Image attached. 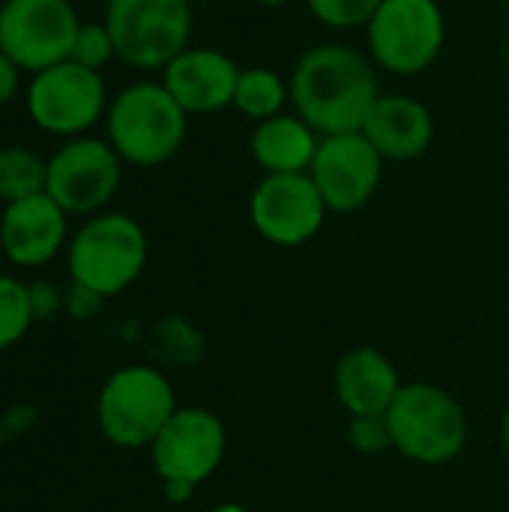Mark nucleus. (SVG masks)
Here are the masks:
<instances>
[{"label":"nucleus","mask_w":509,"mask_h":512,"mask_svg":"<svg viewBox=\"0 0 509 512\" xmlns=\"http://www.w3.org/2000/svg\"><path fill=\"white\" fill-rule=\"evenodd\" d=\"M291 105L321 138L363 132L381 96L372 57L342 42H321L300 54L291 69Z\"/></svg>","instance_id":"f257e3e1"},{"label":"nucleus","mask_w":509,"mask_h":512,"mask_svg":"<svg viewBox=\"0 0 509 512\" xmlns=\"http://www.w3.org/2000/svg\"><path fill=\"white\" fill-rule=\"evenodd\" d=\"M189 114L162 81H138L120 90L108 108V144L138 168H156L177 156Z\"/></svg>","instance_id":"f03ea898"},{"label":"nucleus","mask_w":509,"mask_h":512,"mask_svg":"<svg viewBox=\"0 0 509 512\" xmlns=\"http://www.w3.org/2000/svg\"><path fill=\"white\" fill-rule=\"evenodd\" d=\"M393 450L417 465H447L468 444V417L453 393L438 384H402L387 411Z\"/></svg>","instance_id":"7ed1b4c3"},{"label":"nucleus","mask_w":509,"mask_h":512,"mask_svg":"<svg viewBox=\"0 0 509 512\" xmlns=\"http://www.w3.org/2000/svg\"><path fill=\"white\" fill-rule=\"evenodd\" d=\"M147 264V234L126 213H99L69 243L75 288L93 297L123 294Z\"/></svg>","instance_id":"20e7f679"},{"label":"nucleus","mask_w":509,"mask_h":512,"mask_svg":"<svg viewBox=\"0 0 509 512\" xmlns=\"http://www.w3.org/2000/svg\"><path fill=\"white\" fill-rule=\"evenodd\" d=\"M177 399L171 381L150 366L117 369L96 402V420L102 435L123 450L150 447L165 423L174 417Z\"/></svg>","instance_id":"39448f33"},{"label":"nucleus","mask_w":509,"mask_h":512,"mask_svg":"<svg viewBox=\"0 0 509 512\" xmlns=\"http://www.w3.org/2000/svg\"><path fill=\"white\" fill-rule=\"evenodd\" d=\"M369 57L390 75H420L444 51L447 21L438 0H384L366 24Z\"/></svg>","instance_id":"423d86ee"},{"label":"nucleus","mask_w":509,"mask_h":512,"mask_svg":"<svg viewBox=\"0 0 509 512\" xmlns=\"http://www.w3.org/2000/svg\"><path fill=\"white\" fill-rule=\"evenodd\" d=\"M114 54L135 69H165L192 36V0H108Z\"/></svg>","instance_id":"0eeeda50"},{"label":"nucleus","mask_w":509,"mask_h":512,"mask_svg":"<svg viewBox=\"0 0 509 512\" xmlns=\"http://www.w3.org/2000/svg\"><path fill=\"white\" fill-rule=\"evenodd\" d=\"M81 21L69 0H3L0 51L30 72L69 60Z\"/></svg>","instance_id":"6e6552de"},{"label":"nucleus","mask_w":509,"mask_h":512,"mask_svg":"<svg viewBox=\"0 0 509 512\" xmlns=\"http://www.w3.org/2000/svg\"><path fill=\"white\" fill-rule=\"evenodd\" d=\"M225 450L228 432L207 408H177L150 444L153 468L162 483H186L195 489L219 471Z\"/></svg>","instance_id":"1a4fd4ad"},{"label":"nucleus","mask_w":509,"mask_h":512,"mask_svg":"<svg viewBox=\"0 0 509 512\" xmlns=\"http://www.w3.org/2000/svg\"><path fill=\"white\" fill-rule=\"evenodd\" d=\"M33 123L51 135H78L105 111V81L96 69L63 60L33 75L27 90Z\"/></svg>","instance_id":"9d476101"},{"label":"nucleus","mask_w":509,"mask_h":512,"mask_svg":"<svg viewBox=\"0 0 509 512\" xmlns=\"http://www.w3.org/2000/svg\"><path fill=\"white\" fill-rule=\"evenodd\" d=\"M327 204L309 174H264L249 198V219L255 231L282 249L309 243L324 219Z\"/></svg>","instance_id":"9b49d317"},{"label":"nucleus","mask_w":509,"mask_h":512,"mask_svg":"<svg viewBox=\"0 0 509 512\" xmlns=\"http://www.w3.org/2000/svg\"><path fill=\"white\" fill-rule=\"evenodd\" d=\"M309 177L315 180L330 213H357L381 186L384 156L363 132L327 135L318 144Z\"/></svg>","instance_id":"f8f14e48"},{"label":"nucleus","mask_w":509,"mask_h":512,"mask_svg":"<svg viewBox=\"0 0 509 512\" xmlns=\"http://www.w3.org/2000/svg\"><path fill=\"white\" fill-rule=\"evenodd\" d=\"M120 162L108 141L75 138L48 159L45 192L66 213H96L120 189Z\"/></svg>","instance_id":"ddd939ff"},{"label":"nucleus","mask_w":509,"mask_h":512,"mask_svg":"<svg viewBox=\"0 0 509 512\" xmlns=\"http://www.w3.org/2000/svg\"><path fill=\"white\" fill-rule=\"evenodd\" d=\"M237 78L240 66L207 45H189L162 69V84L186 114H216L234 105Z\"/></svg>","instance_id":"4468645a"},{"label":"nucleus","mask_w":509,"mask_h":512,"mask_svg":"<svg viewBox=\"0 0 509 512\" xmlns=\"http://www.w3.org/2000/svg\"><path fill=\"white\" fill-rule=\"evenodd\" d=\"M66 210L48 195L39 192L24 201H12L0 219V249L18 267L48 264L66 240Z\"/></svg>","instance_id":"2eb2a0df"},{"label":"nucleus","mask_w":509,"mask_h":512,"mask_svg":"<svg viewBox=\"0 0 509 512\" xmlns=\"http://www.w3.org/2000/svg\"><path fill=\"white\" fill-rule=\"evenodd\" d=\"M363 135L384 156V162L420 159L435 141L432 111L405 93H381L363 123Z\"/></svg>","instance_id":"dca6fc26"},{"label":"nucleus","mask_w":509,"mask_h":512,"mask_svg":"<svg viewBox=\"0 0 509 512\" xmlns=\"http://www.w3.org/2000/svg\"><path fill=\"white\" fill-rule=\"evenodd\" d=\"M333 390L339 405L351 417H366V414H387L402 390V381L387 354L360 345L342 354V360L336 363Z\"/></svg>","instance_id":"f3484780"},{"label":"nucleus","mask_w":509,"mask_h":512,"mask_svg":"<svg viewBox=\"0 0 509 512\" xmlns=\"http://www.w3.org/2000/svg\"><path fill=\"white\" fill-rule=\"evenodd\" d=\"M321 135L297 114H276L261 120L252 132L249 150L264 174H309Z\"/></svg>","instance_id":"a211bd4d"},{"label":"nucleus","mask_w":509,"mask_h":512,"mask_svg":"<svg viewBox=\"0 0 509 512\" xmlns=\"http://www.w3.org/2000/svg\"><path fill=\"white\" fill-rule=\"evenodd\" d=\"M288 102H291V87L279 72H273L267 66L240 69L237 90H234V108L243 117L261 123V120H270L276 114H285Z\"/></svg>","instance_id":"6ab92c4d"},{"label":"nucleus","mask_w":509,"mask_h":512,"mask_svg":"<svg viewBox=\"0 0 509 512\" xmlns=\"http://www.w3.org/2000/svg\"><path fill=\"white\" fill-rule=\"evenodd\" d=\"M45 177H48V162H42L33 150L24 147L0 150V198L6 204L45 192Z\"/></svg>","instance_id":"aec40b11"},{"label":"nucleus","mask_w":509,"mask_h":512,"mask_svg":"<svg viewBox=\"0 0 509 512\" xmlns=\"http://www.w3.org/2000/svg\"><path fill=\"white\" fill-rule=\"evenodd\" d=\"M36 318L33 291L12 276H0V351L18 345Z\"/></svg>","instance_id":"412c9836"},{"label":"nucleus","mask_w":509,"mask_h":512,"mask_svg":"<svg viewBox=\"0 0 509 512\" xmlns=\"http://www.w3.org/2000/svg\"><path fill=\"white\" fill-rule=\"evenodd\" d=\"M384 0H306L309 12L333 30H357L372 21Z\"/></svg>","instance_id":"4be33fe9"},{"label":"nucleus","mask_w":509,"mask_h":512,"mask_svg":"<svg viewBox=\"0 0 509 512\" xmlns=\"http://www.w3.org/2000/svg\"><path fill=\"white\" fill-rule=\"evenodd\" d=\"M111 57H117V54H114V42H111L108 27L105 24H81L75 33V42H72L69 60L99 72Z\"/></svg>","instance_id":"5701e85b"},{"label":"nucleus","mask_w":509,"mask_h":512,"mask_svg":"<svg viewBox=\"0 0 509 512\" xmlns=\"http://www.w3.org/2000/svg\"><path fill=\"white\" fill-rule=\"evenodd\" d=\"M348 441L357 453L363 456H378L393 450V438H390V426H387V414H366V417H351L348 426Z\"/></svg>","instance_id":"b1692460"},{"label":"nucleus","mask_w":509,"mask_h":512,"mask_svg":"<svg viewBox=\"0 0 509 512\" xmlns=\"http://www.w3.org/2000/svg\"><path fill=\"white\" fill-rule=\"evenodd\" d=\"M18 90V66L0 51V105H6Z\"/></svg>","instance_id":"393cba45"},{"label":"nucleus","mask_w":509,"mask_h":512,"mask_svg":"<svg viewBox=\"0 0 509 512\" xmlns=\"http://www.w3.org/2000/svg\"><path fill=\"white\" fill-rule=\"evenodd\" d=\"M192 495H195V486H186V483H165V498H168L171 504H186Z\"/></svg>","instance_id":"a878e982"},{"label":"nucleus","mask_w":509,"mask_h":512,"mask_svg":"<svg viewBox=\"0 0 509 512\" xmlns=\"http://www.w3.org/2000/svg\"><path fill=\"white\" fill-rule=\"evenodd\" d=\"M210 512H249L243 504H219V507H213Z\"/></svg>","instance_id":"bb28decb"},{"label":"nucleus","mask_w":509,"mask_h":512,"mask_svg":"<svg viewBox=\"0 0 509 512\" xmlns=\"http://www.w3.org/2000/svg\"><path fill=\"white\" fill-rule=\"evenodd\" d=\"M258 6H267V9H276V6H285V3H294V0H252Z\"/></svg>","instance_id":"cd10ccee"},{"label":"nucleus","mask_w":509,"mask_h":512,"mask_svg":"<svg viewBox=\"0 0 509 512\" xmlns=\"http://www.w3.org/2000/svg\"><path fill=\"white\" fill-rule=\"evenodd\" d=\"M501 438H504V450L509 453V408L507 414H504V426H501Z\"/></svg>","instance_id":"c85d7f7f"},{"label":"nucleus","mask_w":509,"mask_h":512,"mask_svg":"<svg viewBox=\"0 0 509 512\" xmlns=\"http://www.w3.org/2000/svg\"><path fill=\"white\" fill-rule=\"evenodd\" d=\"M0 255H3V249H0Z\"/></svg>","instance_id":"c756f323"},{"label":"nucleus","mask_w":509,"mask_h":512,"mask_svg":"<svg viewBox=\"0 0 509 512\" xmlns=\"http://www.w3.org/2000/svg\"><path fill=\"white\" fill-rule=\"evenodd\" d=\"M159 512H165V510H159Z\"/></svg>","instance_id":"7c9ffc66"}]
</instances>
